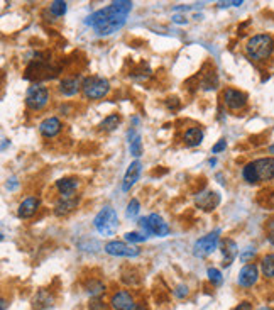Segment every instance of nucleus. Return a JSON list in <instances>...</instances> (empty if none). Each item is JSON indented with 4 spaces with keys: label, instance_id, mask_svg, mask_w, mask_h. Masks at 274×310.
<instances>
[{
    "label": "nucleus",
    "instance_id": "nucleus-13",
    "mask_svg": "<svg viewBox=\"0 0 274 310\" xmlns=\"http://www.w3.org/2000/svg\"><path fill=\"white\" fill-rule=\"evenodd\" d=\"M140 171H142V165H140L139 159L130 163L126 171V176H124V181H122V192H129V190L134 187L136 181L139 180V176H140Z\"/></svg>",
    "mask_w": 274,
    "mask_h": 310
},
{
    "label": "nucleus",
    "instance_id": "nucleus-5",
    "mask_svg": "<svg viewBox=\"0 0 274 310\" xmlns=\"http://www.w3.org/2000/svg\"><path fill=\"white\" fill-rule=\"evenodd\" d=\"M82 90L86 99L100 100V99H104V97H107V94L110 92V83L107 78L92 75V77H86L83 80Z\"/></svg>",
    "mask_w": 274,
    "mask_h": 310
},
{
    "label": "nucleus",
    "instance_id": "nucleus-10",
    "mask_svg": "<svg viewBox=\"0 0 274 310\" xmlns=\"http://www.w3.org/2000/svg\"><path fill=\"white\" fill-rule=\"evenodd\" d=\"M195 203L198 209L205 210V212H212L218 207L220 203V195L216 192H212V190H205V192H200L196 195Z\"/></svg>",
    "mask_w": 274,
    "mask_h": 310
},
{
    "label": "nucleus",
    "instance_id": "nucleus-36",
    "mask_svg": "<svg viewBox=\"0 0 274 310\" xmlns=\"http://www.w3.org/2000/svg\"><path fill=\"white\" fill-rule=\"evenodd\" d=\"M173 22H176V24H186V17H183V16H173Z\"/></svg>",
    "mask_w": 274,
    "mask_h": 310
},
{
    "label": "nucleus",
    "instance_id": "nucleus-4",
    "mask_svg": "<svg viewBox=\"0 0 274 310\" xmlns=\"http://www.w3.org/2000/svg\"><path fill=\"white\" fill-rule=\"evenodd\" d=\"M95 229L102 234L104 237L114 236L116 231L118 229V215L112 207H104L94 219Z\"/></svg>",
    "mask_w": 274,
    "mask_h": 310
},
{
    "label": "nucleus",
    "instance_id": "nucleus-34",
    "mask_svg": "<svg viewBox=\"0 0 274 310\" xmlns=\"http://www.w3.org/2000/svg\"><path fill=\"white\" fill-rule=\"evenodd\" d=\"M90 310H105V305H104L102 300L95 298L94 302H92V305H90Z\"/></svg>",
    "mask_w": 274,
    "mask_h": 310
},
{
    "label": "nucleus",
    "instance_id": "nucleus-27",
    "mask_svg": "<svg viewBox=\"0 0 274 310\" xmlns=\"http://www.w3.org/2000/svg\"><path fill=\"white\" fill-rule=\"evenodd\" d=\"M140 210V203L137 198H130V202L127 203V210H126V215L127 217H136L137 214H139Z\"/></svg>",
    "mask_w": 274,
    "mask_h": 310
},
{
    "label": "nucleus",
    "instance_id": "nucleus-9",
    "mask_svg": "<svg viewBox=\"0 0 274 310\" xmlns=\"http://www.w3.org/2000/svg\"><path fill=\"white\" fill-rule=\"evenodd\" d=\"M104 251L110 256H118V258H136L140 254L139 247L127 244L124 241H110L104 246Z\"/></svg>",
    "mask_w": 274,
    "mask_h": 310
},
{
    "label": "nucleus",
    "instance_id": "nucleus-38",
    "mask_svg": "<svg viewBox=\"0 0 274 310\" xmlns=\"http://www.w3.org/2000/svg\"><path fill=\"white\" fill-rule=\"evenodd\" d=\"M268 241L274 246V231H271V232L268 234Z\"/></svg>",
    "mask_w": 274,
    "mask_h": 310
},
{
    "label": "nucleus",
    "instance_id": "nucleus-14",
    "mask_svg": "<svg viewBox=\"0 0 274 310\" xmlns=\"http://www.w3.org/2000/svg\"><path fill=\"white\" fill-rule=\"evenodd\" d=\"M259 278V269L256 264H246L244 268L240 269V273H238V285L240 286H246V288H249V286L256 285V281H258Z\"/></svg>",
    "mask_w": 274,
    "mask_h": 310
},
{
    "label": "nucleus",
    "instance_id": "nucleus-26",
    "mask_svg": "<svg viewBox=\"0 0 274 310\" xmlns=\"http://www.w3.org/2000/svg\"><path fill=\"white\" fill-rule=\"evenodd\" d=\"M86 291H88V295H92V296H98L105 291V285L98 280H92L86 285Z\"/></svg>",
    "mask_w": 274,
    "mask_h": 310
},
{
    "label": "nucleus",
    "instance_id": "nucleus-30",
    "mask_svg": "<svg viewBox=\"0 0 274 310\" xmlns=\"http://www.w3.org/2000/svg\"><path fill=\"white\" fill-rule=\"evenodd\" d=\"M174 296H178V298H183V296H186L188 295V286L186 285H178L174 288Z\"/></svg>",
    "mask_w": 274,
    "mask_h": 310
},
{
    "label": "nucleus",
    "instance_id": "nucleus-2",
    "mask_svg": "<svg viewBox=\"0 0 274 310\" xmlns=\"http://www.w3.org/2000/svg\"><path fill=\"white\" fill-rule=\"evenodd\" d=\"M242 176L250 185L274 180V158H259L247 163L242 170Z\"/></svg>",
    "mask_w": 274,
    "mask_h": 310
},
{
    "label": "nucleus",
    "instance_id": "nucleus-32",
    "mask_svg": "<svg viewBox=\"0 0 274 310\" xmlns=\"http://www.w3.org/2000/svg\"><path fill=\"white\" fill-rule=\"evenodd\" d=\"M242 0H236V2H218V7L220 9H225V7H238V6H242Z\"/></svg>",
    "mask_w": 274,
    "mask_h": 310
},
{
    "label": "nucleus",
    "instance_id": "nucleus-31",
    "mask_svg": "<svg viewBox=\"0 0 274 310\" xmlns=\"http://www.w3.org/2000/svg\"><path fill=\"white\" fill-rule=\"evenodd\" d=\"M227 148V141L225 139H220L218 143H216L214 148H212V153L214 154H216V153H220V151H224V149Z\"/></svg>",
    "mask_w": 274,
    "mask_h": 310
},
{
    "label": "nucleus",
    "instance_id": "nucleus-12",
    "mask_svg": "<svg viewBox=\"0 0 274 310\" xmlns=\"http://www.w3.org/2000/svg\"><path fill=\"white\" fill-rule=\"evenodd\" d=\"M110 305H112L114 310H132L137 303H136V300H134V296H132L130 291L120 290V291H117V293L112 295Z\"/></svg>",
    "mask_w": 274,
    "mask_h": 310
},
{
    "label": "nucleus",
    "instance_id": "nucleus-42",
    "mask_svg": "<svg viewBox=\"0 0 274 310\" xmlns=\"http://www.w3.org/2000/svg\"><path fill=\"white\" fill-rule=\"evenodd\" d=\"M260 310H272V308H269V307H262V308H260Z\"/></svg>",
    "mask_w": 274,
    "mask_h": 310
},
{
    "label": "nucleus",
    "instance_id": "nucleus-1",
    "mask_svg": "<svg viewBox=\"0 0 274 310\" xmlns=\"http://www.w3.org/2000/svg\"><path fill=\"white\" fill-rule=\"evenodd\" d=\"M132 11V2L129 0H117L112 2L110 6L100 9L94 12L90 17H86L85 24L90 26L98 36H108V34L117 33L127 22Z\"/></svg>",
    "mask_w": 274,
    "mask_h": 310
},
{
    "label": "nucleus",
    "instance_id": "nucleus-16",
    "mask_svg": "<svg viewBox=\"0 0 274 310\" xmlns=\"http://www.w3.org/2000/svg\"><path fill=\"white\" fill-rule=\"evenodd\" d=\"M61 121L58 117H48V119H44V121L39 124V132L44 136V137H54V136H58L60 132H61Z\"/></svg>",
    "mask_w": 274,
    "mask_h": 310
},
{
    "label": "nucleus",
    "instance_id": "nucleus-6",
    "mask_svg": "<svg viewBox=\"0 0 274 310\" xmlns=\"http://www.w3.org/2000/svg\"><path fill=\"white\" fill-rule=\"evenodd\" d=\"M139 225L142 227L146 236H158V237H166L170 234V225L164 222L161 215L151 214L148 217L139 219Z\"/></svg>",
    "mask_w": 274,
    "mask_h": 310
},
{
    "label": "nucleus",
    "instance_id": "nucleus-15",
    "mask_svg": "<svg viewBox=\"0 0 274 310\" xmlns=\"http://www.w3.org/2000/svg\"><path fill=\"white\" fill-rule=\"evenodd\" d=\"M39 205H41V202H39L38 197H28L26 200L20 202L17 215L20 219H30L32 215H36V212L39 210Z\"/></svg>",
    "mask_w": 274,
    "mask_h": 310
},
{
    "label": "nucleus",
    "instance_id": "nucleus-3",
    "mask_svg": "<svg viewBox=\"0 0 274 310\" xmlns=\"http://www.w3.org/2000/svg\"><path fill=\"white\" fill-rule=\"evenodd\" d=\"M246 51L256 61H266L274 51V39L269 34H256L247 41Z\"/></svg>",
    "mask_w": 274,
    "mask_h": 310
},
{
    "label": "nucleus",
    "instance_id": "nucleus-35",
    "mask_svg": "<svg viewBox=\"0 0 274 310\" xmlns=\"http://www.w3.org/2000/svg\"><path fill=\"white\" fill-rule=\"evenodd\" d=\"M234 310H252V303L250 302H240Z\"/></svg>",
    "mask_w": 274,
    "mask_h": 310
},
{
    "label": "nucleus",
    "instance_id": "nucleus-40",
    "mask_svg": "<svg viewBox=\"0 0 274 310\" xmlns=\"http://www.w3.org/2000/svg\"><path fill=\"white\" fill-rule=\"evenodd\" d=\"M7 307V302H6V298H2V310H6Z\"/></svg>",
    "mask_w": 274,
    "mask_h": 310
},
{
    "label": "nucleus",
    "instance_id": "nucleus-20",
    "mask_svg": "<svg viewBox=\"0 0 274 310\" xmlns=\"http://www.w3.org/2000/svg\"><path fill=\"white\" fill-rule=\"evenodd\" d=\"M203 137H205V134H203V131L200 127H190V129L184 132V143H186V146H190V148H195V146L202 144Z\"/></svg>",
    "mask_w": 274,
    "mask_h": 310
},
{
    "label": "nucleus",
    "instance_id": "nucleus-24",
    "mask_svg": "<svg viewBox=\"0 0 274 310\" xmlns=\"http://www.w3.org/2000/svg\"><path fill=\"white\" fill-rule=\"evenodd\" d=\"M118 124H120V116H118V114H110L108 117H105L104 121H102V124H100V129H102V131H107V132H110V131L117 129V126H118Z\"/></svg>",
    "mask_w": 274,
    "mask_h": 310
},
{
    "label": "nucleus",
    "instance_id": "nucleus-8",
    "mask_svg": "<svg viewBox=\"0 0 274 310\" xmlns=\"http://www.w3.org/2000/svg\"><path fill=\"white\" fill-rule=\"evenodd\" d=\"M218 236H220V231H215L200 237L193 244V254L196 258H206L208 254H212L216 249V246H218Z\"/></svg>",
    "mask_w": 274,
    "mask_h": 310
},
{
    "label": "nucleus",
    "instance_id": "nucleus-22",
    "mask_svg": "<svg viewBox=\"0 0 274 310\" xmlns=\"http://www.w3.org/2000/svg\"><path fill=\"white\" fill-rule=\"evenodd\" d=\"M129 149L132 156L136 158L142 154V139H140V134H137L134 131H129Z\"/></svg>",
    "mask_w": 274,
    "mask_h": 310
},
{
    "label": "nucleus",
    "instance_id": "nucleus-28",
    "mask_svg": "<svg viewBox=\"0 0 274 310\" xmlns=\"http://www.w3.org/2000/svg\"><path fill=\"white\" fill-rule=\"evenodd\" d=\"M124 239L127 242H144L148 236L146 234H140V232H126L124 234Z\"/></svg>",
    "mask_w": 274,
    "mask_h": 310
},
{
    "label": "nucleus",
    "instance_id": "nucleus-17",
    "mask_svg": "<svg viewBox=\"0 0 274 310\" xmlns=\"http://www.w3.org/2000/svg\"><path fill=\"white\" fill-rule=\"evenodd\" d=\"M78 205V198L74 197H61L58 202L54 203V214L58 217L68 215L70 212H73Z\"/></svg>",
    "mask_w": 274,
    "mask_h": 310
},
{
    "label": "nucleus",
    "instance_id": "nucleus-39",
    "mask_svg": "<svg viewBox=\"0 0 274 310\" xmlns=\"http://www.w3.org/2000/svg\"><path fill=\"white\" fill-rule=\"evenodd\" d=\"M132 310H148V308H146V307H144V305L137 303V305H136V307H134V308H132Z\"/></svg>",
    "mask_w": 274,
    "mask_h": 310
},
{
    "label": "nucleus",
    "instance_id": "nucleus-25",
    "mask_svg": "<svg viewBox=\"0 0 274 310\" xmlns=\"http://www.w3.org/2000/svg\"><path fill=\"white\" fill-rule=\"evenodd\" d=\"M66 2H63V0H54V2L50 4V11L51 14L54 17H63L66 14Z\"/></svg>",
    "mask_w": 274,
    "mask_h": 310
},
{
    "label": "nucleus",
    "instance_id": "nucleus-23",
    "mask_svg": "<svg viewBox=\"0 0 274 310\" xmlns=\"http://www.w3.org/2000/svg\"><path fill=\"white\" fill-rule=\"evenodd\" d=\"M260 269L266 278H274V254H266L260 261Z\"/></svg>",
    "mask_w": 274,
    "mask_h": 310
},
{
    "label": "nucleus",
    "instance_id": "nucleus-41",
    "mask_svg": "<svg viewBox=\"0 0 274 310\" xmlns=\"http://www.w3.org/2000/svg\"><path fill=\"white\" fill-rule=\"evenodd\" d=\"M269 153L274 154V144H272V146H269Z\"/></svg>",
    "mask_w": 274,
    "mask_h": 310
},
{
    "label": "nucleus",
    "instance_id": "nucleus-19",
    "mask_svg": "<svg viewBox=\"0 0 274 310\" xmlns=\"http://www.w3.org/2000/svg\"><path fill=\"white\" fill-rule=\"evenodd\" d=\"M80 88H82V83H80L78 78H64V80H61V83H60V92L64 97L76 95L80 92Z\"/></svg>",
    "mask_w": 274,
    "mask_h": 310
},
{
    "label": "nucleus",
    "instance_id": "nucleus-7",
    "mask_svg": "<svg viewBox=\"0 0 274 310\" xmlns=\"http://www.w3.org/2000/svg\"><path fill=\"white\" fill-rule=\"evenodd\" d=\"M50 102V90L46 87L34 83L32 87H29L28 95H26V105L30 110H41L46 107V104Z\"/></svg>",
    "mask_w": 274,
    "mask_h": 310
},
{
    "label": "nucleus",
    "instance_id": "nucleus-29",
    "mask_svg": "<svg viewBox=\"0 0 274 310\" xmlns=\"http://www.w3.org/2000/svg\"><path fill=\"white\" fill-rule=\"evenodd\" d=\"M206 274H208V280L214 283V285H220V283H222V273L216 268H208Z\"/></svg>",
    "mask_w": 274,
    "mask_h": 310
},
{
    "label": "nucleus",
    "instance_id": "nucleus-21",
    "mask_svg": "<svg viewBox=\"0 0 274 310\" xmlns=\"http://www.w3.org/2000/svg\"><path fill=\"white\" fill-rule=\"evenodd\" d=\"M222 254L225 258L224 266H228V264L234 261V258L237 256V244L232 241V239H225V241L222 242Z\"/></svg>",
    "mask_w": 274,
    "mask_h": 310
},
{
    "label": "nucleus",
    "instance_id": "nucleus-18",
    "mask_svg": "<svg viewBox=\"0 0 274 310\" xmlns=\"http://www.w3.org/2000/svg\"><path fill=\"white\" fill-rule=\"evenodd\" d=\"M80 187L76 178H61L56 181V190L61 193V197H73V193L76 192Z\"/></svg>",
    "mask_w": 274,
    "mask_h": 310
},
{
    "label": "nucleus",
    "instance_id": "nucleus-37",
    "mask_svg": "<svg viewBox=\"0 0 274 310\" xmlns=\"http://www.w3.org/2000/svg\"><path fill=\"white\" fill-rule=\"evenodd\" d=\"M17 187V181H16V178H10V183H7V188L8 190H14Z\"/></svg>",
    "mask_w": 274,
    "mask_h": 310
},
{
    "label": "nucleus",
    "instance_id": "nucleus-33",
    "mask_svg": "<svg viewBox=\"0 0 274 310\" xmlns=\"http://www.w3.org/2000/svg\"><path fill=\"white\" fill-rule=\"evenodd\" d=\"M254 254H256V249H254V247H247V251H244V252H242V254H240V259H242V261H247L249 258H252Z\"/></svg>",
    "mask_w": 274,
    "mask_h": 310
},
{
    "label": "nucleus",
    "instance_id": "nucleus-11",
    "mask_svg": "<svg viewBox=\"0 0 274 310\" xmlns=\"http://www.w3.org/2000/svg\"><path fill=\"white\" fill-rule=\"evenodd\" d=\"M224 104L230 110H238V109L246 107L247 95L244 92L236 90V88H227V90L224 92Z\"/></svg>",
    "mask_w": 274,
    "mask_h": 310
}]
</instances>
